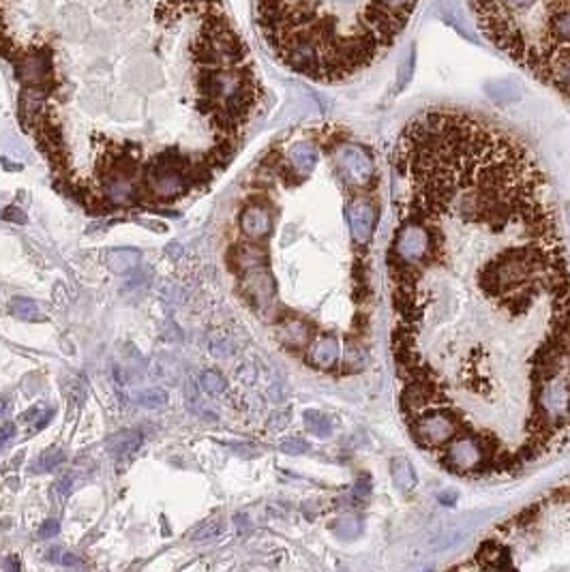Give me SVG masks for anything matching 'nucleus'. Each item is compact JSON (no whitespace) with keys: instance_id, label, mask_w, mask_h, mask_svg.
<instances>
[{"instance_id":"1","label":"nucleus","mask_w":570,"mask_h":572,"mask_svg":"<svg viewBox=\"0 0 570 572\" xmlns=\"http://www.w3.org/2000/svg\"><path fill=\"white\" fill-rule=\"evenodd\" d=\"M392 362L405 425L446 416L489 474L570 441V262L529 150L459 109H427L392 150Z\"/></svg>"},{"instance_id":"2","label":"nucleus","mask_w":570,"mask_h":572,"mask_svg":"<svg viewBox=\"0 0 570 572\" xmlns=\"http://www.w3.org/2000/svg\"><path fill=\"white\" fill-rule=\"evenodd\" d=\"M0 58L20 84L26 131L62 172L75 105L174 97L234 152L262 95L223 0H0Z\"/></svg>"},{"instance_id":"3","label":"nucleus","mask_w":570,"mask_h":572,"mask_svg":"<svg viewBox=\"0 0 570 572\" xmlns=\"http://www.w3.org/2000/svg\"><path fill=\"white\" fill-rule=\"evenodd\" d=\"M420 0H256L266 48L290 71L335 84L378 62Z\"/></svg>"},{"instance_id":"4","label":"nucleus","mask_w":570,"mask_h":572,"mask_svg":"<svg viewBox=\"0 0 570 572\" xmlns=\"http://www.w3.org/2000/svg\"><path fill=\"white\" fill-rule=\"evenodd\" d=\"M491 44L570 103V0H468Z\"/></svg>"},{"instance_id":"5","label":"nucleus","mask_w":570,"mask_h":572,"mask_svg":"<svg viewBox=\"0 0 570 572\" xmlns=\"http://www.w3.org/2000/svg\"><path fill=\"white\" fill-rule=\"evenodd\" d=\"M333 161L339 176L350 187H366L376 174L371 154L358 144H339L333 150Z\"/></svg>"},{"instance_id":"6","label":"nucleus","mask_w":570,"mask_h":572,"mask_svg":"<svg viewBox=\"0 0 570 572\" xmlns=\"http://www.w3.org/2000/svg\"><path fill=\"white\" fill-rule=\"evenodd\" d=\"M347 221L352 236L358 244H364L371 238L376 227V208L366 197H352L347 204Z\"/></svg>"},{"instance_id":"7","label":"nucleus","mask_w":570,"mask_h":572,"mask_svg":"<svg viewBox=\"0 0 570 572\" xmlns=\"http://www.w3.org/2000/svg\"><path fill=\"white\" fill-rule=\"evenodd\" d=\"M242 290L256 309L264 311L274 302V281L266 268H256L242 274Z\"/></svg>"},{"instance_id":"8","label":"nucleus","mask_w":570,"mask_h":572,"mask_svg":"<svg viewBox=\"0 0 570 572\" xmlns=\"http://www.w3.org/2000/svg\"><path fill=\"white\" fill-rule=\"evenodd\" d=\"M240 230L242 234L251 240H262L272 230V215L268 208L260 206V204H251L242 211L240 215Z\"/></svg>"},{"instance_id":"9","label":"nucleus","mask_w":570,"mask_h":572,"mask_svg":"<svg viewBox=\"0 0 570 572\" xmlns=\"http://www.w3.org/2000/svg\"><path fill=\"white\" fill-rule=\"evenodd\" d=\"M339 360V341L333 335L317 337L309 347V362L317 369H329Z\"/></svg>"},{"instance_id":"10","label":"nucleus","mask_w":570,"mask_h":572,"mask_svg":"<svg viewBox=\"0 0 570 572\" xmlns=\"http://www.w3.org/2000/svg\"><path fill=\"white\" fill-rule=\"evenodd\" d=\"M279 339L283 345L298 350L311 341V328L298 317H288L279 324Z\"/></svg>"},{"instance_id":"11","label":"nucleus","mask_w":570,"mask_h":572,"mask_svg":"<svg viewBox=\"0 0 570 572\" xmlns=\"http://www.w3.org/2000/svg\"><path fill=\"white\" fill-rule=\"evenodd\" d=\"M232 255H234L232 262L240 274L256 270V268H266V264H268L266 251L262 247H256V244H240V247L234 249Z\"/></svg>"},{"instance_id":"12","label":"nucleus","mask_w":570,"mask_h":572,"mask_svg":"<svg viewBox=\"0 0 570 572\" xmlns=\"http://www.w3.org/2000/svg\"><path fill=\"white\" fill-rule=\"evenodd\" d=\"M288 159L300 176H309L317 166V148L309 142H296L290 146Z\"/></svg>"},{"instance_id":"13","label":"nucleus","mask_w":570,"mask_h":572,"mask_svg":"<svg viewBox=\"0 0 570 572\" xmlns=\"http://www.w3.org/2000/svg\"><path fill=\"white\" fill-rule=\"evenodd\" d=\"M142 446V433L140 431H120L107 439V451L114 457H129Z\"/></svg>"},{"instance_id":"14","label":"nucleus","mask_w":570,"mask_h":572,"mask_svg":"<svg viewBox=\"0 0 570 572\" xmlns=\"http://www.w3.org/2000/svg\"><path fill=\"white\" fill-rule=\"evenodd\" d=\"M140 262V251L135 249H114L107 253V268L116 274H127L129 270H133Z\"/></svg>"},{"instance_id":"15","label":"nucleus","mask_w":570,"mask_h":572,"mask_svg":"<svg viewBox=\"0 0 570 572\" xmlns=\"http://www.w3.org/2000/svg\"><path fill=\"white\" fill-rule=\"evenodd\" d=\"M390 474H392V480H395V484L401 488V491H412V488L416 486V482H418L412 463L407 461V459H403V457H399V459L392 461Z\"/></svg>"},{"instance_id":"16","label":"nucleus","mask_w":570,"mask_h":572,"mask_svg":"<svg viewBox=\"0 0 570 572\" xmlns=\"http://www.w3.org/2000/svg\"><path fill=\"white\" fill-rule=\"evenodd\" d=\"M223 532H225L223 519H211V521L204 523L199 529H195L193 540L195 543H211V540H217Z\"/></svg>"},{"instance_id":"17","label":"nucleus","mask_w":570,"mask_h":572,"mask_svg":"<svg viewBox=\"0 0 570 572\" xmlns=\"http://www.w3.org/2000/svg\"><path fill=\"white\" fill-rule=\"evenodd\" d=\"M199 386H201V390H204V392H208V394H213V397L223 394V392H225V388H227L225 378H223L219 371H213V369L204 371V373L199 375Z\"/></svg>"},{"instance_id":"18","label":"nucleus","mask_w":570,"mask_h":572,"mask_svg":"<svg viewBox=\"0 0 570 572\" xmlns=\"http://www.w3.org/2000/svg\"><path fill=\"white\" fill-rule=\"evenodd\" d=\"M138 403L146 410H161L168 403V392L163 388H146L138 394Z\"/></svg>"},{"instance_id":"19","label":"nucleus","mask_w":570,"mask_h":572,"mask_svg":"<svg viewBox=\"0 0 570 572\" xmlns=\"http://www.w3.org/2000/svg\"><path fill=\"white\" fill-rule=\"evenodd\" d=\"M305 425H307V431H311L313 435L317 437H329L333 427H331V420L326 418L324 414L319 412H305Z\"/></svg>"},{"instance_id":"20","label":"nucleus","mask_w":570,"mask_h":572,"mask_svg":"<svg viewBox=\"0 0 570 572\" xmlns=\"http://www.w3.org/2000/svg\"><path fill=\"white\" fill-rule=\"evenodd\" d=\"M333 532L339 538H356L362 532V523L356 517H343L333 525Z\"/></svg>"},{"instance_id":"21","label":"nucleus","mask_w":570,"mask_h":572,"mask_svg":"<svg viewBox=\"0 0 570 572\" xmlns=\"http://www.w3.org/2000/svg\"><path fill=\"white\" fill-rule=\"evenodd\" d=\"M11 313H13L15 317H20V319H32V317L39 315V309H37V305H34L32 300H28V298H15V300L11 302Z\"/></svg>"},{"instance_id":"22","label":"nucleus","mask_w":570,"mask_h":572,"mask_svg":"<svg viewBox=\"0 0 570 572\" xmlns=\"http://www.w3.org/2000/svg\"><path fill=\"white\" fill-rule=\"evenodd\" d=\"M65 461V453H60V451H48V453H44L39 457V461H37V472H48V470H54V467H58L60 463Z\"/></svg>"},{"instance_id":"23","label":"nucleus","mask_w":570,"mask_h":572,"mask_svg":"<svg viewBox=\"0 0 570 572\" xmlns=\"http://www.w3.org/2000/svg\"><path fill=\"white\" fill-rule=\"evenodd\" d=\"M281 451L285 455H303L309 451V444L303 437H290V439L281 441Z\"/></svg>"},{"instance_id":"24","label":"nucleus","mask_w":570,"mask_h":572,"mask_svg":"<svg viewBox=\"0 0 570 572\" xmlns=\"http://www.w3.org/2000/svg\"><path fill=\"white\" fill-rule=\"evenodd\" d=\"M58 532H60V525H58L56 519H48L44 525L39 527V536H41V538H54Z\"/></svg>"},{"instance_id":"25","label":"nucleus","mask_w":570,"mask_h":572,"mask_svg":"<svg viewBox=\"0 0 570 572\" xmlns=\"http://www.w3.org/2000/svg\"><path fill=\"white\" fill-rule=\"evenodd\" d=\"M13 437H15V425L13 423H5L3 427H0V448H5Z\"/></svg>"},{"instance_id":"26","label":"nucleus","mask_w":570,"mask_h":572,"mask_svg":"<svg viewBox=\"0 0 570 572\" xmlns=\"http://www.w3.org/2000/svg\"><path fill=\"white\" fill-rule=\"evenodd\" d=\"M56 561L67 566V568H81V566H84V561H81L79 557H75L73 553H62Z\"/></svg>"},{"instance_id":"27","label":"nucleus","mask_w":570,"mask_h":572,"mask_svg":"<svg viewBox=\"0 0 570 572\" xmlns=\"http://www.w3.org/2000/svg\"><path fill=\"white\" fill-rule=\"evenodd\" d=\"M285 425H288V414H285V412H279V414H274V416L270 418L268 429H272V431H281Z\"/></svg>"},{"instance_id":"28","label":"nucleus","mask_w":570,"mask_h":572,"mask_svg":"<svg viewBox=\"0 0 570 572\" xmlns=\"http://www.w3.org/2000/svg\"><path fill=\"white\" fill-rule=\"evenodd\" d=\"M7 221H15V223H26V217L22 215V211L20 208H9L5 215H3Z\"/></svg>"},{"instance_id":"29","label":"nucleus","mask_w":570,"mask_h":572,"mask_svg":"<svg viewBox=\"0 0 570 572\" xmlns=\"http://www.w3.org/2000/svg\"><path fill=\"white\" fill-rule=\"evenodd\" d=\"M168 255H172L174 260L183 255V247H180L178 242H172V244H170V247H168Z\"/></svg>"},{"instance_id":"30","label":"nucleus","mask_w":570,"mask_h":572,"mask_svg":"<svg viewBox=\"0 0 570 572\" xmlns=\"http://www.w3.org/2000/svg\"><path fill=\"white\" fill-rule=\"evenodd\" d=\"M58 491H60L62 495L71 491V478H65V480H60V482H58Z\"/></svg>"},{"instance_id":"31","label":"nucleus","mask_w":570,"mask_h":572,"mask_svg":"<svg viewBox=\"0 0 570 572\" xmlns=\"http://www.w3.org/2000/svg\"><path fill=\"white\" fill-rule=\"evenodd\" d=\"M5 412H7V401H0V418L5 416Z\"/></svg>"},{"instance_id":"32","label":"nucleus","mask_w":570,"mask_h":572,"mask_svg":"<svg viewBox=\"0 0 570 572\" xmlns=\"http://www.w3.org/2000/svg\"><path fill=\"white\" fill-rule=\"evenodd\" d=\"M18 566H20V564H18V561H13V559H11V561L7 564V568H18Z\"/></svg>"}]
</instances>
